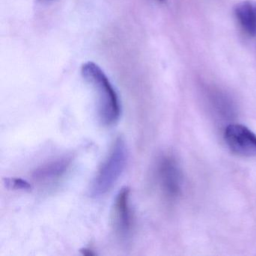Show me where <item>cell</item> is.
<instances>
[{
    "mask_svg": "<svg viewBox=\"0 0 256 256\" xmlns=\"http://www.w3.org/2000/svg\"><path fill=\"white\" fill-rule=\"evenodd\" d=\"M130 192L128 187L121 188L115 198L112 212V222L116 235L121 240L128 239L131 234L132 216L130 208Z\"/></svg>",
    "mask_w": 256,
    "mask_h": 256,
    "instance_id": "5b68a950",
    "label": "cell"
},
{
    "mask_svg": "<svg viewBox=\"0 0 256 256\" xmlns=\"http://www.w3.org/2000/svg\"><path fill=\"white\" fill-rule=\"evenodd\" d=\"M84 79L97 95L98 118L106 126L114 125L119 120L121 106L119 97L104 72L97 64L88 62L82 67Z\"/></svg>",
    "mask_w": 256,
    "mask_h": 256,
    "instance_id": "6da1fadb",
    "label": "cell"
},
{
    "mask_svg": "<svg viewBox=\"0 0 256 256\" xmlns=\"http://www.w3.org/2000/svg\"><path fill=\"white\" fill-rule=\"evenodd\" d=\"M234 14L246 32L256 35V1L245 0L240 2L235 6Z\"/></svg>",
    "mask_w": 256,
    "mask_h": 256,
    "instance_id": "52a82bcc",
    "label": "cell"
},
{
    "mask_svg": "<svg viewBox=\"0 0 256 256\" xmlns=\"http://www.w3.org/2000/svg\"><path fill=\"white\" fill-rule=\"evenodd\" d=\"M157 178L160 188L166 198L172 200L180 194L182 176L174 158L164 156L160 160L157 168Z\"/></svg>",
    "mask_w": 256,
    "mask_h": 256,
    "instance_id": "277c9868",
    "label": "cell"
},
{
    "mask_svg": "<svg viewBox=\"0 0 256 256\" xmlns=\"http://www.w3.org/2000/svg\"><path fill=\"white\" fill-rule=\"evenodd\" d=\"M224 139L234 154L244 157H256V134L245 126H228L224 128Z\"/></svg>",
    "mask_w": 256,
    "mask_h": 256,
    "instance_id": "3957f363",
    "label": "cell"
},
{
    "mask_svg": "<svg viewBox=\"0 0 256 256\" xmlns=\"http://www.w3.org/2000/svg\"><path fill=\"white\" fill-rule=\"evenodd\" d=\"M4 185L8 190H22V191H31L32 186L28 181L22 178H6L4 179Z\"/></svg>",
    "mask_w": 256,
    "mask_h": 256,
    "instance_id": "ba28073f",
    "label": "cell"
},
{
    "mask_svg": "<svg viewBox=\"0 0 256 256\" xmlns=\"http://www.w3.org/2000/svg\"><path fill=\"white\" fill-rule=\"evenodd\" d=\"M160 1H161V2H162V1H164V0H160Z\"/></svg>",
    "mask_w": 256,
    "mask_h": 256,
    "instance_id": "9c48e42d",
    "label": "cell"
},
{
    "mask_svg": "<svg viewBox=\"0 0 256 256\" xmlns=\"http://www.w3.org/2000/svg\"><path fill=\"white\" fill-rule=\"evenodd\" d=\"M48 1H52V0H48Z\"/></svg>",
    "mask_w": 256,
    "mask_h": 256,
    "instance_id": "30bf717a",
    "label": "cell"
},
{
    "mask_svg": "<svg viewBox=\"0 0 256 256\" xmlns=\"http://www.w3.org/2000/svg\"><path fill=\"white\" fill-rule=\"evenodd\" d=\"M126 160L125 142L122 138H118L92 181L90 187L92 197H101L113 188L125 168Z\"/></svg>",
    "mask_w": 256,
    "mask_h": 256,
    "instance_id": "7a4b0ae2",
    "label": "cell"
},
{
    "mask_svg": "<svg viewBox=\"0 0 256 256\" xmlns=\"http://www.w3.org/2000/svg\"><path fill=\"white\" fill-rule=\"evenodd\" d=\"M71 162V158L64 157L43 164L34 172V181L44 186L54 185L66 173Z\"/></svg>",
    "mask_w": 256,
    "mask_h": 256,
    "instance_id": "8992f818",
    "label": "cell"
}]
</instances>
